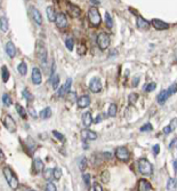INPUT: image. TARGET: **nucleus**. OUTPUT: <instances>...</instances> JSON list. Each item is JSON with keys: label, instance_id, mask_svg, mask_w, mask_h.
<instances>
[{"label": "nucleus", "instance_id": "obj_48", "mask_svg": "<svg viewBox=\"0 0 177 191\" xmlns=\"http://www.w3.org/2000/svg\"><path fill=\"white\" fill-rule=\"evenodd\" d=\"M159 151H160V147H159L158 144H155V145L153 147V153H154V156L159 154Z\"/></svg>", "mask_w": 177, "mask_h": 191}, {"label": "nucleus", "instance_id": "obj_54", "mask_svg": "<svg viewBox=\"0 0 177 191\" xmlns=\"http://www.w3.org/2000/svg\"><path fill=\"white\" fill-rule=\"evenodd\" d=\"M0 159H1V160H3V159H5V154H3V152H2V150H1V149H0Z\"/></svg>", "mask_w": 177, "mask_h": 191}, {"label": "nucleus", "instance_id": "obj_37", "mask_svg": "<svg viewBox=\"0 0 177 191\" xmlns=\"http://www.w3.org/2000/svg\"><path fill=\"white\" fill-rule=\"evenodd\" d=\"M137 98H138V94L136 93H131L128 97V100H129V104H135L137 102Z\"/></svg>", "mask_w": 177, "mask_h": 191}, {"label": "nucleus", "instance_id": "obj_38", "mask_svg": "<svg viewBox=\"0 0 177 191\" xmlns=\"http://www.w3.org/2000/svg\"><path fill=\"white\" fill-rule=\"evenodd\" d=\"M2 102L5 105H8L9 107L10 104H12V98H10V96L8 94H3L2 95Z\"/></svg>", "mask_w": 177, "mask_h": 191}, {"label": "nucleus", "instance_id": "obj_36", "mask_svg": "<svg viewBox=\"0 0 177 191\" xmlns=\"http://www.w3.org/2000/svg\"><path fill=\"white\" fill-rule=\"evenodd\" d=\"M23 96L25 97V100H27V102H31V101H33V95L31 94V93L27 91V89H24V91H23Z\"/></svg>", "mask_w": 177, "mask_h": 191}, {"label": "nucleus", "instance_id": "obj_27", "mask_svg": "<svg viewBox=\"0 0 177 191\" xmlns=\"http://www.w3.org/2000/svg\"><path fill=\"white\" fill-rule=\"evenodd\" d=\"M39 116H40V118H42V119H48V118H50V116H52V110H50V108H45L44 110L40 111V113H39Z\"/></svg>", "mask_w": 177, "mask_h": 191}, {"label": "nucleus", "instance_id": "obj_20", "mask_svg": "<svg viewBox=\"0 0 177 191\" xmlns=\"http://www.w3.org/2000/svg\"><path fill=\"white\" fill-rule=\"evenodd\" d=\"M136 23H137V27L140 28V29H144V30H147V29L150 28V23H149V22H147L146 20H144L143 17H140V16L137 17Z\"/></svg>", "mask_w": 177, "mask_h": 191}, {"label": "nucleus", "instance_id": "obj_33", "mask_svg": "<svg viewBox=\"0 0 177 191\" xmlns=\"http://www.w3.org/2000/svg\"><path fill=\"white\" fill-rule=\"evenodd\" d=\"M44 178L47 181H50L53 178V169L52 168H47L46 171L44 172Z\"/></svg>", "mask_w": 177, "mask_h": 191}, {"label": "nucleus", "instance_id": "obj_39", "mask_svg": "<svg viewBox=\"0 0 177 191\" xmlns=\"http://www.w3.org/2000/svg\"><path fill=\"white\" fill-rule=\"evenodd\" d=\"M167 92H168V94L170 95V96H171V95H174L175 93L177 92V84H176V83L171 85L170 87H169V88L167 89Z\"/></svg>", "mask_w": 177, "mask_h": 191}, {"label": "nucleus", "instance_id": "obj_58", "mask_svg": "<svg viewBox=\"0 0 177 191\" xmlns=\"http://www.w3.org/2000/svg\"><path fill=\"white\" fill-rule=\"evenodd\" d=\"M31 191H33V190H31Z\"/></svg>", "mask_w": 177, "mask_h": 191}, {"label": "nucleus", "instance_id": "obj_10", "mask_svg": "<svg viewBox=\"0 0 177 191\" xmlns=\"http://www.w3.org/2000/svg\"><path fill=\"white\" fill-rule=\"evenodd\" d=\"M31 79L34 85H40L42 77H41V72L39 70V68H33L32 69V74H31Z\"/></svg>", "mask_w": 177, "mask_h": 191}, {"label": "nucleus", "instance_id": "obj_40", "mask_svg": "<svg viewBox=\"0 0 177 191\" xmlns=\"http://www.w3.org/2000/svg\"><path fill=\"white\" fill-rule=\"evenodd\" d=\"M86 167H87V159L84 157V158H81V161H80V164H79V168H80V171H85Z\"/></svg>", "mask_w": 177, "mask_h": 191}, {"label": "nucleus", "instance_id": "obj_34", "mask_svg": "<svg viewBox=\"0 0 177 191\" xmlns=\"http://www.w3.org/2000/svg\"><path fill=\"white\" fill-rule=\"evenodd\" d=\"M105 24H106L107 28H112L113 27V20H112V17L109 13H105Z\"/></svg>", "mask_w": 177, "mask_h": 191}, {"label": "nucleus", "instance_id": "obj_51", "mask_svg": "<svg viewBox=\"0 0 177 191\" xmlns=\"http://www.w3.org/2000/svg\"><path fill=\"white\" fill-rule=\"evenodd\" d=\"M169 133H171L170 128H169V126H166L164 128V134H169Z\"/></svg>", "mask_w": 177, "mask_h": 191}, {"label": "nucleus", "instance_id": "obj_8", "mask_svg": "<svg viewBox=\"0 0 177 191\" xmlns=\"http://www.w3.org/2000/svg\"><path fill=\"white\" fill-rule=\"evenodd\" d=\"M81 136H82L85 141H95L98 135H97L96 132H93L90 129H82L81 131Z\"/></svg>", "mask_w": 177, "mask_h": 191}, {"label": "nucleus", "instance_id": "obj_23", "mask_svg": "<svg viewBox=\"0 0 177 191\" xmlns=\"http://www.w3.org/2000/svg\"><path fill=\"white\" fill-rule=\"evenodd\" d=\"M69 12H70L71 14V16H73V17H79L80 16V8L78 6H74V5H69Z\"/></svg>", "mask_w": 177, "mask_h": 191}, {"label": "nucleus", "instance_id": "obj_41", "mask_svg": "<svg viewBox=\"0 0 177 191\" xmlns=\"http://www.w3.org/2000/svg\"><path fill=\"white\" fill-rule=\"evenodd\" d=\"M82 178H84V182H85L86 188H90V175L89 174H84Z\"/></svg>", "mask_w": 177, "mask_h": 191}, {"label": "nucleus", "instance_id": "obj_9", "mask_svg": "<svg viewBox=\"0 0 177 191\" xmlns=\"http://www.w3.org/2000/svg\"><path fill=\"white\" fill-rule=\"evenodd\" d=\"M55 24H56L57 28H61V29H63V28H66L67 27V18H66V16H65L63 13L57 14V15H56V20H55Z\"/></svg>", "mask_w": 177, "mask_h": 191}, {"label": "nucleus", "instance_id": "obj_2", "mask_svg": "<svg viewBox=\"0 0 177 191\" xmlns=\"http://www.w3.org/2000/svg\"><path fill=\"white\" fill-rule=\"evenodd\" d=\"M138 171H140V174L145 175V176H150L153 173V166L147 159L143 158L138 161Z\"/></svg>", "mask_w": 177, "mask_h": 191}, {"label": "nucleus", "instance_id": "obj_28", "mask_svg": "<svg viewBox=\"0 0 177 191\" xmlns=\"http://www.w3.org/2000/svg\"><path fill=\"white\" fill-rule=\"evenodd\" d=\"M17 70H18V72H20L21 76H25L27 72V65L25 62H21L20 64H18V67H17Z\"/></svg>", "mask_w": 177, "mask_h": 191}, {"label": "nucleus", "instance_id": "obj_26", "mask_svg": "<svg viewBox=\"0 0 177 191\" xmlns=\"http://www.w3.org/2000/svg\"><path fill=\"white\" fill-rule=\"evenodd\" d=\"M177 188V182L175 178H168V182H167V190L168 191H175Z\"/></svg>", "mask_w": 177, "mask_h": 191}, {"label": "nucleus", "instance_id": "obj_24", "mask_svg": "<svg viewBox=\"0 0 177 191\" xmlns=\"http://www.w3.org/2000/svg\"><path fill=\"white\" fill-rule=\"evenodd\" d=\"M8 20H7L5 16H1L0 17V30L2 31V32H7V30H8Z\"/></svg>", "mask_w": 177, "mask_h": 191}, {"label": "nucleus", "instance_id": "obj_15", "mask_svg": "<svg viewBox=\"0 0 177 191\" xmlns=\"http://www.w3.org/2000/svg\"><path fill=\"white\" fill-rule=\"evenodd\" d=\"M90 104V97L88 95H82L78 98V107L80 109H85Z\"/></svg>", "mask_w": 177, "mask_h": 191}, {"label": "nucleus", "instance_id": "obj_6", "mask_svg": "<svg viewBox=\"0 0 177 191\" xmlns=\"http://www.w3.org/2000/svg\"><path fill=\"white\" fill-rule=\"evenodd\" d=\"M37 53H38V58L40 60L41 64H46L47 63V50H46V47H45V44H42L41 41H38Z\"/></svg>", "mask_w": 177, "mask_h": 191}, {"label": "nucleus", "instance_id": "obj_56", "mask_svg": "<svg viewBox=\"0 0 177 191\" xmlns=\"http://www.w3.org/2000/svg\"><path fill=\"white\" fill-rule=\"evenodd\" d=\"M90 3H93V5H100L101 1H90Z\"/></svg>", "mask_w": 177, "mask_h": 191}, {"label": "nucleus", "instance_id": "obj_25", "mask_svg": "<svg viewBox=\"0 0 177 191\" xmlns=\"http://www.w3.org/2000/svg\"><path fill=\"white\" fill-rule=\"evenodd\" d=\"M50 84H52L54 89H56L58 84H60V77H58V74L55 73V72H53L52 77H50Z\"/></svg>", "mask_w": 177, "mask_h": 191}, {"label": "nucleus", "instance_id": "obj_18", "mask_svg": "<svg viewBox=\"0 0 177 191\" xmlns=\"http://www.w3.org/2000/svg\"><path fill=\"white\" fill-rule=\"evenodd\" d=\"M169 96H170V95L168 94L167 91H162L161 93H159V95H158V97H157L158 103L160 104V105H164V104L167 102L168 98H169Z\"/></svg>", "mask_w": 177, "mask_h": 191}, {"label": "nucleus", "instance_id": "obj_42", "mask_svg": "<svg viewBox=\"0 0 177 191\" xmlns=\"http://www.w3.org/2000/svg\"><path fill=\"white\" fill-rule=\"evenodd\" d=\"M152 129H153V127H152V125L149 124V123H147V124H145V125H143V126L140 127V131H142V132H151Z\"/></svg>", "mask_w": 177, "mask_h": 191}, {"label": "nucleus", "instance_id": "obj_49", "mask_svg": "<svg viewBox=\"0 0 177 191\" xmlns=\"http://www.w3.org/2000/svg\"><path fill=\"white\" fill-rule=\"evenodd\" d=\"M94 191H103V189H102L100 183H95V184H94Z\"/></svg>", "mask_w": 177, "mask_h": 191}, {"label": "nucleus", "instance_id": "obj_57", "mask_svg": "<svg viewBox=\"0 0 177 191\" xmlns=\"http://www.w3.org/2000/svg\"><path fill=\"white\" fill-rule=\"evenodd\" d=\"M0 5H1V3H0Z\"/></svg>", "mask_w": 177, "mask_h": 191}, {"label": "nucleus", "instance_id": "obj_53", "mask_svg": "<svg viewBox=\"0 0 177 191\" xmlns=\"http://www.w3.org/2000/svg\"><path fill=\"white\" fill-rule=\"evenodd\" d=\"M138 80H140V78H135V79H134V83H133V86L136 87L137 85H138Z\"/></svg>", "mask_w": 177, "mask_h": 191}, {"label": "nucleus", "instance_id": "obj_16", "mask_svg": "<svg viewBox=\"0 0 177 191\" xmlns=\"http://www.w3.org/2000/svg\"><path fill=\"white\" fill-rule=\"evenodd\" d=\"M6 53L10 58L15 57V55H16V47L12 41H8L6 44Z\"/></svg>", "mask_w": 177, "mask_h": 191}, {"label": "nucleus", "instance_id": "obj_11", "mask_svg": "<svg viewBox=\"0 0 177 191\" xmlns=\"http://www.w3.org/2000/svg\"><path fill=\"white\" fill-rule=\"evenodd\" d=\"M89 88L93 93H98V92H101V89H102V83H101L100 79L98 78H93L90 80Z\"/></svg>", "mask_w": 177, "mask_h": 191}, {"label": "nucleus", "instance_id": "obj_19", "mask_svg": "<svg viewBox=\"0 0 177 191\" xmlns=\"http://www.w3.org/2000/svg\"><path fill=\"white\" fill-rule=\"evenodd\" d=\"M33 169L36 173H41L44 171V163L40 158H36L33 161Z\"/></svg>", "mask_w": 177, "mask_h": 191}, {"label": "nucleus", "instance_id": "obj_3", "mask_svg": "<svg viewBox=\"0 0 177 191\" xmlns=\"http://www.w3.org/2000/svg\"><path fill=\"white\" fill-rule=\"evenodd\" d=\"M88 20H89L90 24L93 27H98L101 24V15H100V12L97 9L96 7H91L88 12Z\"/></svg>", "mask_w": 177, "mask_h": 191}, {"label": "nucleus", "instance_id": "obj_21", "mask_svg": "<svg viewBox=\"0 0 177 191\" xmlns=\"http://www.w3.org/2000/svg\"><path fill=\"white\" fill-rule=\"evenodd\" d=\"M93 117H91V113L90 112H85L84 116H82V123L86 127H89L90 125L93 124Z\"/></svg>", "mask_w": 177, "mask_h": 191}, {"label": "nucleus", "instance_id": "obj_47", "mask_svg": "<svg viewBox=\"0 0 177 191\" xmlns=\"http://www.w3.org/2000/svg\"><path fill=\"white\" fill-rule=\"evenodd\" d=\"M78 53H79V55H84V54L86 53V47H85L84 45H80V46H79V48H78Z\"/></svg>", "mask_w": 177, "mask_h": 191}, {"label": "nucleus", "instance_id": "obj_13", "mask_svg": "<svg viewBox=\"0 0 177 191\" xmlns=\"http://www.w3.org/2000/svg\"><path fill=\"white\" fill-rule=\"evenodd\" d=\"M152 25L157 30H167L168 28H169V24L168 23H166V22H164V21L161 20H157V18L152 20Z\"/></svg>", "mask_w": 177, "mask_h": 191}, {"label": "nucleus", "instance_id": "obj_52", "mask_svg": "<svg viewBox=\"0 0 177 191\" xmlns=\"http://www.w3.org/2000/svg\"><path fill=\"white\" fill-rule=\"evenodd\" d=\"M29 111H30L31 116H32V117H34V118H36V116H37V113H36V111H34L33 109H32V108H29Z\"/></svg>", "mask_w": 177, "mask_h": 191}, {"label": "nucleus", "instance_id": "obj_14", "mask_svg": "<svg viewBox=\"0 0 177 191\" xmlns=\"http://www.w3.org/2000/svg\"><path fill=\"white\" fill-rule=\"evenodd\" d=\"M151 189H152V185H151L149 181L144 180V178L138 181V185H137V190L138 191H151Z\"/></svg>", "mask_w": 177, "mask_h": 191}, {"label": "nucleus", "instance_id": "obj_50", "mask_svg": "<svg viewBox=\"0 0 177 191\" xmlns=\"http://www.w3.org/2000/svg\"><path fill=\"white\" fill-rule=\"evenodd\" d=\"M102 117H103L102 114H98V116L96 117V119L94 120V123H95V124H98V123H101V121H102V119H103Z\"/></svg>", "mask_w": 177, "mask_h": 191}, {"label": "nucleus", "instance_id": "obj_30", "mask_svg": "<svg viewBox=\"0 0 177 191\" xmlns=\"http://www.w3.org/2000/svg\"><path fill=\"white\" fill-rule=\"evenodd\" d=\"M1 77H2L3 83H7V80L9 79V71H8L7 67H5V65L1 68Z\"/></svg>", "mask_w": 177, "mask_h": 191}, {"label": "nucleus", "instance_id": "obj_46", "mask_svg": "<svg viewBox=\"0 0 177 191\" xmlns=\"http://www.w3.org/2000/svg\"><path fill=\"white\" fill-rule=\"evenodd\" d=\"M53 135H55V136H56L57 140H60V141H64V135L61 134V133H58L57 131H53Z\"/></svg>", "mask_w": 177, "mask_h": 191}, {"label": "nucleus", "instance_id": "obj_22", "mask_svg": "<svg viewBox=\"0 0 177 191\" xmlns=\"http://www.w3.org/2000/svg\"><path fill=\"white\" fill-rule=\"evenodd\" d=\"M46 14H47V17H48V20L50 22H55L56 20V13H55V10L52 6H48L46 8Z\"/></svg>", "mask_w": 177, "mask_h": 191}, {"label": "nucleus", "instance_id": "obj_12", "mask_svg": "<svg viewBox=\"0 0 177 191\" xmlns=\"http://www.w3.org/2000/svg\"><path fill=\"white\" fill-rule=\"evenodd\" d=\"M71 85H72V79H71V78H67L66 83H65V84L58 89L57 95H58V96H64L65 94H67L71 89Z\"/></svg>", "mask_w": 177, "mask_h": 191}, {"label": "nucleus", "instance_id": "obj_55", "mask_svg": "<svg viewBox=\"0 0 177 191\" xmlns=\"http://www.w3.org/2000/svg\"><path fill=\"white\" fill-rule=\"evenodd\" d=\"M174 169H175V173H177V160L174 161Z\"/></svg>", "mask_w": 177, "mask_h": 191}, {"label": "nucleus", "instance_id": "obj_31", "mask_svg": "<svg viewBox=\"0 0 177 191\" xmlns=\"http://www.w3.org/2000/svg\"><path fill=\"white\" fill-rule=\"evenodd\" d=\"M16 111L18 112V114H20L23 119H25V118H27V111H25V108H23L21 104H16Z\"/></svg>", "mask_w": 177, "mask_h": 191}, {"label": "nucleus", "instance_id": "obj_5", "mask_svg": "<svg viewBox=\"0 0 177 191\" xmlns=\"http://www.w3.org/2000/svg\"><path fill=\"white\" fill-rule=\"evenodd\" d=\"M116 157L121 161H128L130 158V153L126 147H119L116 150Z\"/></svg>", "mask_w": 177, "mask_h": 191}, {"label": "nucleus", "instance_id": "obj_4", "mask_svg": "<svg viewBox=\"0 0 177 191\" xmlns=\"http://www.w3.org/2000/svg\"><path fill=\"white\" fill-rule=\"evenodd\" d=\"M97 45H98V47L101 48L102 50L106 49L109 47V45H110V37H109V34H106L105 32H102L97 36Z\"/></svg>", "mask_w": 177, "mask_h": 191}, {"label": "nucleus", "instance_id": "obj_1", "mask_svg": "<svg viewBox=\"0 0 177 191\" xmlns=\"http://www.w3.org/2000/svg\"><path fill=\"white\" fill-rule=\"evenodd\" d=\"M2 172H3V175H5L7 182H8V184H9V187L13 189V190H16L17 187H18V180H17V178L13 173V171H12L9 167H5Z\"/></svg>", "mask_w": 177, "mask_h": 191}, {"label": "nucleus", "instance_id": "obj_29", "mask_svg": "<svg viewBox=\"0 0 177 191\" xmlns=\"http://www.w3.org/2000/svg\"><path fill=\"white\" fill-rule=\"evenodd\" d=\"M117 111H118L117 104L111 103L109 109H107V114H109L110 117H114V116H117Z\"/></svg>", "mask_w": 177, "mask_h": 191}, {"label": "nucleus", "instance_id": "obj_44", "mask_svg": "<svg viewBox=\"0 0 177 191\" xmlns=\"http://www.w3.org/2000/svg\"><path fill=\"white\" fill-rule=\"evenodd\" d=\"M155 87H157V84H155V83H150V84L145 87V91H146V92H152V91H154V89H155Z\"/></svg>", "mask_w": 177, "mask_h": 191}, {"label": "nucleus", "instance_id": "obj_45", "mask_svg": "<svg viewBox=\"0 0 177 191\" xmlns=\"http://www.w3.org/2000/svg\"><path fill=\"white\" fill-rule=\"evenodd\" d=\"M45 191H56V185L54 184V183H52V182H49L46 185V190Z\"/></svg>", "mask_w": 177, "mask_h": 191}, {"label": "nucleus", "instance_id": "obj_35", "mask_svg": "<svg viewBox=\"0 0 177 191\" xmlns=\"http://www.w3.org/2000/svg\"><path fill=\"white\" fill-rule=\"evenodd\" d=\"M53 178H55V180H60L61 178H62V169L58 167L54 168L53 169Z\"/></svg>", "mask_w": 177, "mask_h": 191}, {"label": "nucleus", "instance_id": "obj_17", "mask_svg": "<svg viewBox=\"0 0 177 191\" xmlns=\"http://www.w3.org/2000/svg\"><path fill=\"white\" fill-rule=\"evenodd\" d=\"M31 12H32V17H33V21L38 25H40L42 23V16H41V13L37 8H34V7H31Z\"/></svg>", "mask_w": 177, "mask_h": 191}, {"label": "nucleus", "instance_id": "obj_32", "mask_svg": "<svg viewBox=\"0 0 177 191\" xmlns=\"http://www.w3.org/2000/svg\"><path fill=\"white\" fill-rule=\"evenodd\" d=\"M65 46H66L67 50H70V52H72L73 50V47H74V40L73 38H66V40H65Z\"/></svg>", "mask_w": 177, "mask_h": 191}, {"label": "nucleus", "instance_id": "obj_7", "mask_svg": "<svg viewBox=\"0 0 177 191\" xmlns=\"http://www.w3.org/2000/svg\"><path fill=\"white\" fill-rule=\"evenodd\" d=\"M3 123H5V126H6L7 131L9 132V133H14V132L16 131V123L14 120V118L9 114H7L5 119H3Z\"/></svg>", "mask_w": 177, "mask_h": 191}, {"label": "nucleus", "instance_id": "obj_43", "mask_svg": "<svg viewBox=\"0 0 177 191\" xmlns=\"http://www.w3.org/2000/svg\"><path fill=\"white\" fill-rule=\"evenodd\" d=\"M177 127V118H174L173 120L170 121V124H169V128H170L171 132H174Z\"/></svg>", "mask_w": 177, "mask_h": 191}]
</instances>
